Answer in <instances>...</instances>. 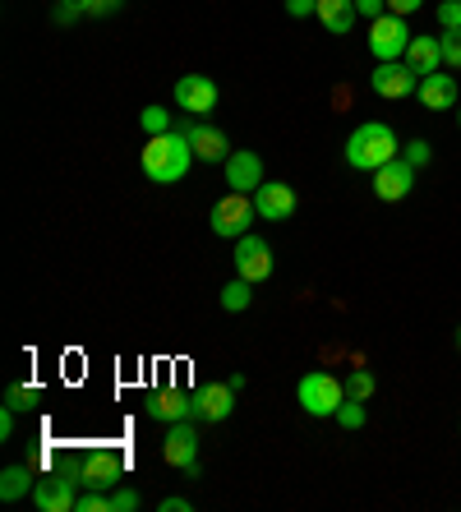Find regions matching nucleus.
I'll return each instance as SVG.
<instances>
[{"mask_svg":"<svg viewBox=\"0 0 461 512\" xmlns=\"http://www.w3.org/2000/svg\"><path fill=\"white\" fill-rule=\"evenodd\" d=\"M139 167H143V176L157 180V185H176V180H185L190 176V167H194V143L185 139L180 130L153 134V139L143 143Z\"/></svg>","mask_w":461,"mask_h":512,"instance_id":"1","label":"nucleus"},{"mask_svg":"<svg viewBox=\"0 0 461 512\" xmlns=\"http://www.w3.org/2000/svg\"><path fill=\"white\" fill-rule=\"evenodd\" d=\"M392 157H402V153H397V134L383 120H360V130L346 139V162L355 171H379Z\"/></svg>","mask_w":461,"mask_h":512,"instance_id":"2","label":"nucleus"},{"mask_svg":"<svg viewBox=\"0 0 461 512\" xmlns=\"http://www.w3.org/2000/svg\"><path fill=\"white\" fill-rule=\"evenodd\" d=\"M259 217V208H254V194H222V199L213 203V213H208V222H213V236H226V240H240L249 236V222Z\"/></svg>","mask_w":461,"mask_h":512,"instance_id":"3","label":"nucleus"},{"mask_svg":"<svg viewBox=\"0 0 461 512\" xmlns=\"http://www.w3.org/2000/svg\"><path fill=\"white\" fill-rule=\"evenodd\" d=\"M296 397H300V406H305L309 416H337V406L346 402V383L332 379V374H323V370H314L296 383Z\"/></svg>","mask_w":461,"mask_h":512,"instance_id":"4","label":"nucleus"},{"mask_svg":"<svg viewBox=\"0 0 461 512\" xmlns=\"http://www.w3.org/2000/svg\"><path fill=\"white\" fill-rule=\"evenodd\" d=\"M411 28H406L402 14H379L374 24H369V51L374 60H402L406 47H411Z\"/></svg>","mask_w":461,"mask_h":512,"instance_id":"5","label":"nucleus"},{"mask_svg":"<svg viewBox=\"0 0 461 512\" xmlns=\"http://www.w3.org/2000/svg\"><path fill=\"white\" fill-rule=\"evenodd\" d=\"M231 259H236V277H245V282H254V286L272 277V245L263 236H254V231L236 240V254H231Z\"/></svg>","mask_w":461,"mask_h":512,"instance_id":"6","label":"nucleus"},{"mask_svg":"<svg viewBox=\"0 0 461 512\" xmlns=\"http://www.w3.org/2000/svg\"><path fill=\"white\" fill-rule=\"evenodd\" d=\"M369 88L379 97H388V102H402V97H411L420 88V74L406 60H379V70L369 74Z\"/></svg>","mask_w":461,"mask_h":512,"instance_id":"7","label":"nucleus"},{"mask_svg":"<svg viewBox=\"0 0 461 512\" xmlns=\"http://www.w3.org/2000/svg\"><path fill=\"white\" fill-rule=\"evenodd\" d=\"M176 130L194 143V157H199V162H226V157H231V143H226V134L213 130V125H203L199 116L176 120Z\"/></svg>","mask_w":461,"mask_h":512,"instance_id":"8","label":"nucleus"},{"mask_svg":"<svg viewBox=\"0 0 461 512\" xmlns=\"http://www.w3.org/2000/svg\"><path fill=\"white\" fill-rule=\"evenodd\" d=\"M162 457H166V466H176V471H190V466L199 462V429H194L190 420H176V425H166Z\"/></svg>","mask_w":461,"mask_h":512,"instance_id":"9","label":"nucleus"},{"mask_svg":"<svg viewBox=\"0 0 461 512\" xmlns=\"http://www.w3.org/2000/svg\"><path fill=\"white\" fill-rule=\"evenodd\" d=\"M217 84L213 79H203V74H185V79H176V102L185 116H208V111H217Z\"/></svg>","mask_w":461,"mask_h":512,"instance_id":"10","label":"nucleus"},{"mask_svg":"<svg viewBox=\"0 0 461 512\" xmlns=\"http://www.w3.org/2000/svg\"><path fill=\"white\" fill-rule=\"evenodd\" d=\"M254 208H259L263 222H286L300 208V199L286 180H263L259 190H254Z\"/></svg>","mask_w":461,"mask_h":512,"instance_id":"11","label":"nucleus"},{"mask_svg":"<svg viewBox=\"0 0 461 512\" xmlns=\"http://www.w3.org/2000/svg\"><path fill=\"white\" fill-rule=\"evenodd\" d=\"M411 190H415V167L406 157H392V162H383V167L374 171V194H379L383 203H402Z\"/></svg>","mask_w":461,"mask_h":512,"instance_id":"12","label":"nucleus"},{"mask_svg":"<svg viewBox=\"0 0 461 512\" xmlns=\"http://www.w3.org/2000/svg\"><path fill=\"white\" fill-rule=\"evenodd\" d=\"M74 485H79V476L74 471H56V476H47V480H37V489H33V503L42 512H74Z\"/></svg>","mask_w":461,"mask_h":512,"instance_id":"13","label":"nucleus"},{"mask_svg":"<svg viewBox=\"0 0 461 512\" xmlns=\"http://www.w3.org/2000/svg\"><path fill=\"white\" fill-rule=\"evenodd\" d=\"M231 411H236V388L231 383H203L199 393H194V416L203 425H222Z\"/></svg>","mask_w":461,"mask_h":512,"instance_id":"14","label":"nucleus"},{"mask_svg":"<svg viewBox=\"0 0 461 512\" xmlns=\"http://www.w3.org/2000/svg\"><path fill=\"white\" fill-rule=\"evenodd\" d=\"M226 185L240 194H254L263 185V157L249 153V148H240V153L226 157Z\"/></svg>","mask_w":461,"mask_h":512,"instance_id":"15","label":"nucleus"},{"mask_svg":"<svg viewBox=\"0 0 461 512\" xmlns=\"http://www.w3.org/2000/svg\"><path fill=\"white\" fill-rule=\"evenodd\" d=\"M120 471H125V466H120L116 453H93V457H83V466L74 471V476H79L83 489H116Z\"/></svg>","mask_w":461,"mask_h":512,"instance_id":"16","label":"nucleus"},{"mask_svg":"<svg viewBox=\"0 0 461 512\" xmlns=\"http://www.w3.org/2000/svg\"><path fill=\"white\" fill-rule=\"evenodd\" d=\"M415 97H420L429 111H448V107H457V102H461L457 79H452V74H443V70L425 74V79H420V88H415Z\"/></svg>","mask_w":461,"mask_h":512,"instance_id":"17","label":"nucleus"},{"mask_svg":"<svg viewBox=\"0 0 461 512\" xmlns=\"http://www.w3.org/2000/svg\"><path fill=\"white\" fill-rule=\"evenodd\" d=\"M148 416L162 420V425H176V420L194 416V397L180 393V388H162V393L148 397Z\"/></svg>","mask_w":461,"mask_h":512,"instance_id":"18","label":"nucleus"},{"mask_svg":"<svg viewBox=\"0 0 461 512\" xmlns=\"http://www.w3.org/2000/svg\"><path fill=\"white\" fill-rule=\"evenodd\" d=\"M402 60L425 79V74L443 70V42H438V37H411V47H406Z\"/></svg>","mask_w":461,"mask_h":512,"instance_id":"19","label":"nucleus"},{"mask_svg":"<svg viewBox=\"0 0 461 512\" xmlns=\"http://www.w3.org/2000/svg\"><path fill=\"white\" fill-rule=\"evenodd\" d=\"M323 19V28H328L332 37H346V33H355V0H319V10H314Z\"/></svg>","mask_w":461,"mask_h":512,"instance_id":"20","label":"nucleus"},{"mask_svg":"<svg viewBox=\"0 0 461 512\" xmlns=\"http://www.w3.org/2000/svg\"><path fill=\"white\" fill-rule=\"evenodd\" d=\"M28 489H37L28 466H5V471H0V499H5V503H19Z\"/></svg>","mask_w":461,"mask_h":512,"instance_id":"21","label":"nucleus"},{"mask_svg":"<svg viewBox=\"0 0 461 512\" xmlns=\"http://www.w3.org/2000/svg\"><path fill=\"white\" fill-rule=\"evenodd\" d=\"M249 300H254V282H245V277H236V282L222 286V310L240 314V310H249Z\"/></svg>","mask_w":461,"mask_h":512,"instance_id":"22","label":"nucleus"},{"mask_svg":"<svg viewBox=\"0 0 461 512\" xmlns=\"http://www.w3.org/2000/svg\"><path fill=\"white\" fill-rule=\"evenodd\" d=\"M37 402H42V388H37V383H14L10 393H5V406H10V411H33Z\"/></svg>","mask_w":461,"mask_h":512,"instance_id":"23","label":"nucleus"},{"mask_svg":"<svg viewBox=\"0 0 461 512\" xmlns=\"http://www.w3.org/2000/svg\"><path fill=\"white\" fill-rule=\"evenodd\" d=\"M139 125H143V134H148V139H153V134H171V130H176V120H171V111H166V107H143Z\"/></svg>","mask_w":461,"mask_h":512,"instance_id":"24","label":"nucleus"},{"mask_svg":"<svg viewBox=\"0 0 461 512\" xmlns=\"http://www.w3.org/2000/svg\"><path fill=\"white\" fill-rule=\"evenodd\" d=\"M342 383H346V397H360V402H369V397H374V388H379L369 370H351Z\"/></svg>","mask_w":461,"mask_h":512,"instance_id":"25","label":"nucleus"},{"mask_svg":"<svg viewBox=\"0 0 461 512\" xmlns=\"http://www.w3.org/2000/svg\"><path fill=\"white\" fill-rule=\"evenodd\" d=\"M337 425H342V429H360V425H365V402H360V397H346V402L337 406Z\"/></svg>","mask_w":461,"mask_h":512,"instance_id":"26","label":"nucleus"},{"mask_svg":"<svg viewBox=\"0 0 461 512\" xmlns=\"http://www.w3.org/2000/svg\"><path fill=\"white\" fill-rule=\"evenodd\" d=\"M74 512H111V494L107 489H88L74 499Z\"/></svg>","mask_w":461,"mask_h":512,"instance_id":"27","label":"nucleus"},{"mask_svg":"<svg viewBox=\"0 0 461 512\" xmlns=\"http://www.w3.org/2000/svg\"><path fill=\"white\" fill-rule=\"evenodd\" d=\"M88 5H93V0H56L51 19H56V24H74L79 14H88Z\"/></svg>","mask_w":461,"mask_h":512,"instance_id":"28","label":"nucleus"},{"mask_svg":"<svg viewBox=\"0 0 461 512\" xmlns=\"http://www.w3.org/2000/svg\"><path fill=\"white\" fill-rule=\"evenodd\" d=\"M438 24H443V33H461V0H443L438 5Z\"/></svg>","mask_w":461,"mask_h":512,"instance_id":"29","label":"nucleus"},{"mask_svg":"<svg viewBox=\"0 0 461 512\" xmlns=\"http://www.w3.org/2000/svg\"><path fill=\"white\" fill-rule=\"evenodd\" d=\"M438 42H443V65H448V70H461V33H443Z\"/></svg>","mask_w":461,"mask_h":512,"instance_id":"30","label":"nucleus"},{"mask_svg":"<svg viewBox=\"0 0 461 512\" xmlns=\"http://www.w3.org/2000/svg\"><path fill=\"white\" fill-rule=\"evenodd\" d=\"M406 162H411V167L415 171H420V167H429V157H434V148H429V143L425 139H411V143H406Z\"/></svg>","mask_w":461,"mask_h":512,"instance_id":"31","label":"nucleus"},{"mask_svg":"<svg viewBox=\"0 0 461 512\" xmlns=\"http://www.w3.org/2000/svg\"><path fill=\"white\" fill-rule=\"evenodd\" d=\"M139 489H111V512H139Z\"/></svg>","mask_w":461,"mask_h":512,"instance_id":"32","label":"nucleus"},{"mask_svg":"<svg viewBox=\"0 0 461 512\" xmlns=\"http://www.w3.org/2000/svg\"><path fill=\"white\" fill-rule=\"evenodd\" d=\"M355 14H360V19H369V24H374L379 14H388V0H355Z\"/></svg>","mask_w":461,"mask_h":512,"instance_id":"33","label":"nucleus"},{"mask_svg":"<svg viewBox=\"0 0 461 512\" xmlns=\"http://www.w3.org/2000/svg\"><path fill=\"white\" fill-rule=\"evenodd\" d=\"M319 10V0H286V14L291 19H305V14H314Z\"/></svg>","mask_w":461,"mask_h":512,"instance_id":"34","label":"nucleus"},{"mask_svg":"<svg viewBox=\"0 0 461 512\" xmlns=\"http://www.w3.org/2000/svg\"><path fill=\"white\" fill-rule=\"evenodd\" d=\"M120 5H125V0H93V5H88V14H93V19H107V14H116Z\"/></svg>","mask_w":461,"mask_h":512,"instance_id":"35","label":"nucleus"},{"mask_svg":"<svg viewBox=\"0 0 461 512\" xmlns=\"http://www.w3.org/2000/svg\"><path fill=\"white\" fill-rule=\"evenodd\" d=\"M420 5H425V0H388V14H402L406 19V14H415Z\"/></svg>","mask_w":461,"mask_h":512,"instance_id":"36","label":"nucleus"},{"mask_svg":"<svg viewBox=\"0 0 461 512\" xmlns=\"http://www.w3.org/2000/svg\"><path fill=\"white\" fill-rule=\"evenodd\" d=\"M157 508H162V512H190L194 503H190V499H180V494H171V499H162Z\"/></svg>","mask_w":461,"mask_h":512,"instance_id":"37","label":"nucleus"},{"mask_svg":"<svg viewBox=\"0 0 461 512\" xmlns=\"http://www.w3.org/2000/svg\"><path fill=\"white\" fill-rule=\"evenodd\" d=\"M0 439H14V411H10V406L0 411Z\"/></svg>","mask_w":461,"mask_h":512,"instance_id":"38","label":"nucleus"},{"mask_svg":"<svg viewBox=\"0 0 461 512\" xmlns=\"http://www.w3.org/2000/svg\"><path fill=\"white\" fill-rule=\"evenodd\" d=\"M457 346H461V328H457Z\"/></svg>","mask_w":461,"mask_h":512,"instance_id":"39","label":"nucleus"},{"mask_svg":"<svg viewBox=\"0 0 461 512\" xmlns=\"http://www.w3.org/2000/svg\"><path fill=\"white\" fill-rule=\"evenodd\" d=\"M457 125H461V111H457Z\"/></svg>","mask_w":461,"mask_h":512,"instance_id":"40","label":"nucleus"}]
</instances>
